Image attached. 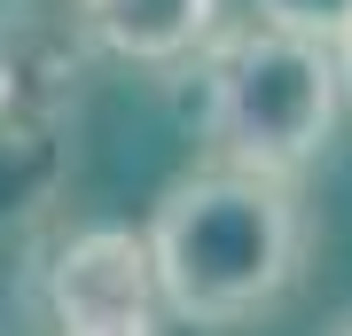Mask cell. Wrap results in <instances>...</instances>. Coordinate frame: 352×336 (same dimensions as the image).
<instances>
[{
  "mask_svg": "<svg viewBox=\"0 0 352 336\" xmlns=\"http://www.w3.org/2000/svg\"><path fill=\"white\" fill-rule=\"evenodd\" d=\"M141 243H149L173 321L235 328L305 274L314 219H305L298 180L251 172V164H212V172H188L164 188Z\"/></svg>",
  "mask_w": 352,
  "mask_h": 336,
  "instance_id": "obj_1",
  "label": "cell"
},
{
  "mask_svg": "<svg viewBox=\"0 0 352 336\" xmlns=\"http://www.w3.org/2000/svg\"><path fill=\"white\" fill-rule=\"evenodd\" d=\"M47 321L55 336H164L173 305L133 227H87L47 266Z\"/></svg>",
  "mask_w": 352,
  "mask_h": 336,
  "instance_id": "obj_3",
  "label": "cell"
},
{
  "mask_svg": "<svg viewBox=\"0 0 352 336\" xmlns=\"http://www.w3.org/2000/svg\"><path fill=\"white\" fill-rule=\"evenodd\" d=\"M344 110L329 39L282 32V24H235L204 39V141L219 164L298 180L329 149Z\"/></svg>",
  "mask_w": 352,
  "mask_h": 336,
  "instance_id": "obj_2",
  "label": "cell"
},
{
  "mask_svg": "<svg viewBox=\"0 0 352 336\" xmlns=\"http://www.w3.org/2000/svg\"><path fill=\"white\" fill-rule=\"evenodd\" d=\"M258 24H282V32H305V39H337L352 24V0H251Z\"/></svg>",
  "mask_w": 352,
  "mask_h": 336,
  "instance_id": "obj_5",
  "label": "cell"
},
{
  "mask_svg": "<svg viewBox=\"0 0 352 336\" xmlns=\"http://www.w3.org/2000/svg\"><path fill=\"white\" fill-rule=\"evenodd\" d=\"M329 55H337V87H344V102H352V24L329 39Z\"/></svg>",
  "mask_w": 352,
  "mask_h": 336,
  "instance_id": "obj_6",
  "label": "cell"
},
{
  "mask_svg": "<svg viewBox=\"0 0 352 336\" xmlns=\"http://www.w3.org/2000/svg\"><path fill=\"white\" fill-rule=\"evenodd\" d=\"M337 336H352V321H344V328H337Z\"/></svg>",
  "mask_w": 352,
  "mask_h": 336,
  "instance_id": "obj_7",
  "label": "cell"
},
{
  "mask_svg": "<svg viewBox=\"0 0 352 336\" xmlns=\"http://www.w3.org/2000/svg\"><path fill=\"white\" fill-rule=\"evenodd\" d=\"M78 24L118 63H188L219 32V0H78Z\"/></svg>",
  "mask_w": 352,
  "mask_h": 336,
  "instance_id": "obj_4",
  "label": "cell"
}]
</instances>
